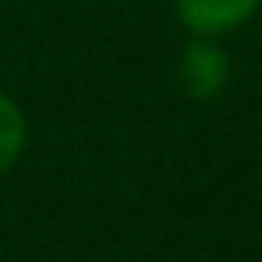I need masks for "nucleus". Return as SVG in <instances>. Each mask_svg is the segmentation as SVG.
Listing matches in <instances>:
<instances>
[{"instance_id": "3", "label": "nucleus", "mask_w": 262, "mask_h": 262, "mask_svg": "<svg viewBox=\"0 0 262 262\" xmlns=\"http://www.w3.org/2000/svg\"><path fill=\"white\" fill-rule=\"evenodd\" d=\"M25 147H29V119H25L20 102L8 90H0V176L20 164Z\"/></svg>"}, {"instance_id": "1", "label": "nucleus", "mask_w": 262, "mask_h": 262, "mask_svg": "<svg viewBox=\"0 0 262 262\" xmlns=\"http://www.w3.org/2000/svg\"><path fill=\"white\" fill-rule=\"evenodd\" d=\"M176 78L188 98L209 102L229 86V53L217 45V37H188L176 61Z\"/></svg>"}, {"instance_id": "2", "label": "nucleus", "mask_w": 262, "mask_h": 262, "mask_svg": "<svg viewBox=\"0 0 262 262\" xmlns=\"http://www.w3.org/2000/svg\"><path fill=\"white\" fill-rule=\"evenodd\" d=\"M172 4H176V20L192 37L233 33L262 8V0H172Z\"/></svg>"}]
</instances>
